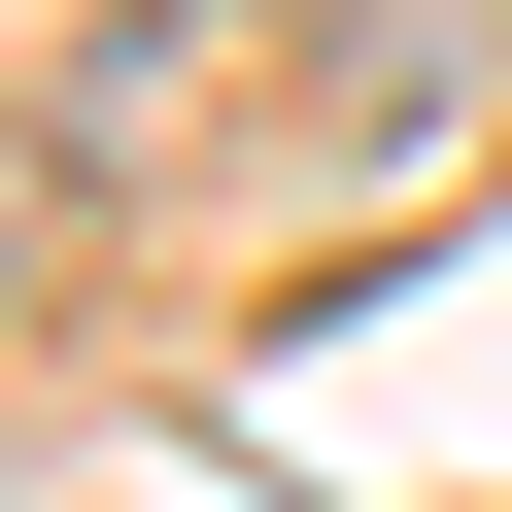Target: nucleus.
I'll return each mask as SVG.
<instances>
[{"instance_id": "nucleus-1", "label": "nucleus", "mask_w": 512, "mask_h": 512, "mask_svg": "<svg viewBox=\"0 0 512 512\" xmlns=\"http://www.w3.org/2000/svg\"><path fill=\"white\" fill-rule=\"evenodd\" d=\"M376 35H512V0H376Z\"/></svg>"}]
</instances>
